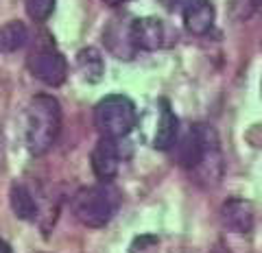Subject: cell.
I'll use <instances>...</instances> for the list:
<instances>
[{"instance_id":"6da1fadb","label":"cell","mask_w":262,"mask_h":253,"mask_svg":"<svg viewBox=\"0 0 262 253\" xmlns=\"http://www.w3.org/2000/svg\"><path fill=\"white\" fill-rule=\"evenodd\" d=\"M61 133V105L55 96L37 94L27 107V146L33 155H44Z\"/></svg>"},{"instance_id":"7a4b0ae2","label":"cell","mask_w":262,"mask_h":253,"mask_svg":"<svg viewBox=\"0 0 262 253\" xmlns=\"http://www.w3.org/2000/svg\"><path fill=\"white\" fill-rule=\"evenodd\" d=\"M94 125L103 137L120 140L129 135L138 125V111L131 99L122 94H110L96 105Z\"/></svg>"},{"instance_id":"3957f363","label":"cell","mask_w":262,"mask_h":253,"mask_svg":"<svg viewBox=\"0 0 262 253\" xmlns=\"http://www.w3.org/2000/svg\"><path fill=\"white\" fill-rule=\"evenodd\" d=\"M114 199L112 194L101 186H90L81 188V190L72 197V214L85 227H105L114 216Z\"/></svg>"},{"instance_id":"277c9868","label":"cell","mask_w":262,"mask_h":253,"mask_svg":"<svg viewBox=\"0 0 262 253\" xmlns=\"http://www.w3.org/2000/svg\"><path fill=\"white\" fill-rule=\"evenodd\" d=\"M27 66H29L33 77L46 85H51V87L61 85L66 81V77H68L66 57L53 46H42V48H37V51H33L29 55Z\"/></svg>"},{"instance_id":"5b68a950","label":"cell","mask_w":262,"mask_h":253,"mask_svg":"<svg viewBox=\"0 0 262 253\" xmlns=\"http://www.w3.org/2000/svg\"><path fill=\"white\" fill-rule=\"evenodd\" d=\"M221 223L225 229L234 234H249L256 223V214H253V205L245 199H227L221 205Z\"/></svg>"},{"instance_id":"8992f818","label":"cell","mask_w":262,"mask_h":253,"mask_svg":"<svg viewBox=\"0 0 262 253\" xmlns=\"http://www.w3.org/2000/svg\"><path fill=\"white\" fill-rule=\"evenodd\" d=\"M90 162H92V170L98 179L110 181V179L116 177L118 166H120V151H118L116 140H112V137H101L98 144L94 146Z\"/></svg>"},{"instance_id":"52a82bcc","label":"cell","mask_w":262,"mask_h":253,"mask_svg":"<svg viewBox=\"0 0 262 253\" xmlns=\"http://www.w3.org/2000/svg\"><path fill=\"white\" fill-rule=\"evenodd\" d=\"M131 42L140 51H158L164 44L166 31H164V22L158 18H138L129 24Z\"/></svg>"},{"instance_id":"ba28073f","label":"cell","mask_w":262,"mask_h":253,"mask_svg":"<svg viewBox=\"0 0 262 253\" xmlns=\"http://www.w3.org/2000/svg\"><path fill=\"white\" fill-rule=\"evenodd\" d=\"M214 5L210 0H188L184 7V27L192 35H206L214 27Z\"/></svg>"},{"instance_id":"9c48e42d","label":"cell","mask_w":262,"mask_h":253,"mask_svg":"<svg viewBox=\"0 0 262 253\" xmlns=\"http://www.w3.org/2000/svg\"><path fill=\"white\" fill-rule=\"evenodd\" d=\"M177 135H179V120L173 113V109L168 107V103L162 101V113H160L158 129H155V135H153V146L160 151H168L177 142Z\"/></svg>"},{"instance_id":"30bf717a","label":"cell","mask_w":262,"mask_h":253,"mask_svg":"<svg viewBox=\"0 0 262 253\" xmlns=\"http://www.w3.org/2000/svg\"><path fill=\"white\" fill-rule=\"evenodd\" d=\"M9 203H11L13 214L18 218H22V220H31L37 214V203H35V199H33V194L29 192V188L22 186V183L11 186Z\"/></svg>"},{"instance_id":"8fae6325","label":"cell","mask_w":262,"mask_h":253,"mask_svg":"<svg viewBox=\"0 0 262 253\" xmlns=\"http://www.w3.org/2000/svg\"><path fill=\"white\" fill-rule=\"evenodd\" d=\"M29 31L20 20H11L0 27V53H15L27 44Z\"/></svg>"},{"instance_id":"7c38bea8","label":"cell","mask_w":262,"mask_h":253,"mask_svg":"<svg viewBox=\"0 0 262 253\" xmlns=\"http://www.w3.org/2000/svg\"><path fill=\"white\" fill-rule=\"evenodd\" d=\"M77 66L81 70V75H83L90 81V83H96V81H101L103 72H105L103 57H101V53H98L96 48H83V51H79V55H77Z\"/></svg>"},{"instance_id":"4fadbf2b","label":"cell","mask_w":262,"mask_h":253,"mask_svg":"<svg viewBox=\"0 0 262 253\" xmlns=\"http://www.w3.org/2000/svg\"><path fill=\"white\" fill-rule=\"evenodd\" d=\"M260 7H262V0H232L229 13H232V18L236 22H247L258 13Z\"/></svg>"},{"instance_id":"5bb4252c","label":"cell","mask_w":262,"mask_h":253,"mask_svg":"<svg viewBox=\"0 0 262 253\" xmlns=\"http://www.w3.org/2000/svg\"><path fill=\"white\" fill-rule=\"evenodd\" d=\"M24 7H27V13L31 20L46 22L55 9V0H24Z\"/></svg>"},{"instance_id":"9a60e30c","label":"cell","mask_w":262,"mask_h":253,"mask_svg":"<svg viewBox=\"0 0 262 253\" xmlns=\"http://www.w3.org/2000/svg\"><path fill=\"white\" fill-rule=\"evenodd\" d=\"M158 238H153V236H142V238H136L134 244H131V251L138 253V251H144L146 244H155Z\"/></svg>"},{"instance_id":"2e32d148","label":"cell","mask_w":262,"mask_h":253,"mask_svg":"<svg viewBox=\"0 0 262 253\" xmlns=\"http://www.w3.org/2000/svg\"><path fill=\"white\" fill-rule=\"evenodd\" d=\"M160 3H162L164 7H166V9H175V7L188 3V0H160Z\"/></svg>"},{"instance_id":"e0dca14e","label":"cell","mask_w":262,"mask_h":253,"mask_svg":"<svg viewBox=\"0 0 262 253\" xmlns=\"http://www.w3.org/2000/svg\"><path fill=\"white\" fill-rule=\"evenodd\" d=\"M103 3L107 5V7H118V5L125 3V0H103Z\"/></svg>"},{"instance_id":"ac0fdd59","label":"cell","mask_w":262,"mask_h":253,"mask_svg":"<svg viewBox=\"0 0 262 253\" xmlns=\"http://www.w3.org/2000/svg\"><path fill=\"white\" fill-rule=\"evenodd\" d=\"M0 253H11V247L7 242H3V240H0Z\"/></svg>"},{"instance_id":"d6986e66","label":"cell","mask_w":262,"mask_h":253,"mask_svg":"<svg viewBox=\"0 0 262 253\" xmlns=\"http://www.w3.org/2000/svg\"><path fill=\"white\" fill-rule=\"evenodd\" d=\"M210 253H229V251H227V249H223V247H214Z\"/></svg>"}]
</instances>
